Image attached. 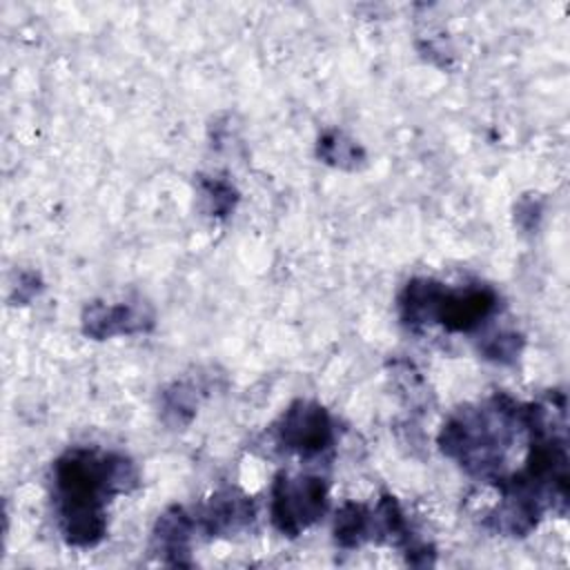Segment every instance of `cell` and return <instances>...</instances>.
<instances>
[{
  "instance_id": "6da1fadb",
  "label": "cell",
  "mask_w": 570,
  "mask_h": 570,
  "mask_svg": "<svg viewBox=\"0 0 570 570\" xmlns=\"http://www.w3.org/2000/svg\"><path fill=\"white\" fill-rule=\"evenodd\" d=\"M138 483V472L127 456L76 448L53 465V501L67 543L96 546L107 532L105 503Z\"/></svg>"
},
{
  "instance_id": "30bf717a",
  "label": "cell",
  "mask_w": 570,
  "mask_h": 570,
  "mask_svg": "<svg viewBox=\"0 0 570 570\" xmlns=\"http://www.w3.org/2000/svg\"><path fill=\"white\" fill-rule=\"evenodd\" d=\"M519 350H521V338L517 334H499L488 338V343L483 345V354L501 363L512 361L519 354Z\"/></svg>"
},
{
  "instance_id": "52a82bcc",
  "label": "cell",
  "mask_w": 570,
  "mask_h": 570,
  "mask_svg": "<svg viewBox=\"0 0 570 570\" xmlns=\"http://www.w3.org/2000/svg\"><path fill=\"white\" fill-rule=\"evenodd\" d=\"M82 323H85V334L94 338H105L114 334L140 332L147 325H151V316H145V312L127 303H120V305L94 303L87 307Z\"/></svg>"
},
{
  "instance_id": "8992f818",
  "label": "cell",
  "mask_w": 570,
  "mask_h": 570,
  "mask_svg": "<svg viewBox=\"0 0 570 570\" xmlns=\"http://www.w3.org/2000/svg\"><path fill=\"white\" fill-rule=\"evenodd\" d=\"M254 517L252 501L236 490L218 492L209 499V503L198 514V525L205 534L216 537L225 532H236L247 525Z\"/></svg>"
},
{
  "instance_id": "277c9868",
  "label": "cell",
  "mask_w": 570,
  "mask_h": 570,
  "mask_svg": "<svg viewBox=\"0 0 570 570\" xmlns=\"http://www.w3.org/2000/svg\"><path fill=\"white\" fill-rule=\"evenodd\" d=\"M276 441L287 452L301 456L323 454L334 441L332 419L318 403L296 401L276 423Z\"/></svg>"
},
{
  "instance_id": "5b68a950",
  "label": "cell",
  "mask_w": 570,
  "mask_h": 570,
  "mask_svg": "<svg viewBox=\"0 0 570 570\" xmlns=\"http://www.w3.org/2000/svg\"><path fill=\"white\" fill-rule=\"evenodd\" d=\"M194 530V514L174 505L158 517L151 534V548L169 566H189V541Z\"/></svg>"
},
{
  "instance_id": "3957f363",
  "label": "cell",
  "mask_w": 570,
  "mask_h": 570,
  "mask_svg": "<svg viewBox=\"0 0 570 570\" xmlns=\"http://www.w3.org/2000/svg\"><path fill=\"white\" fill-rule=\"evenodd\" d=\"M327 505V485L318 476H289L281 472L272 485V523L287 537H298L318 521Z\"/></svg>"
},
{
  "instance_id": "ba28073f",
  "label": "cell",
  "mask_w": 570,
  "mask_h": 570,
  "mask_svg": "<svg viewBox=\"0 0 570 570\" xmlns=\"http://www.w3.org/2000/svg\"><path fill=\"white\" fill-rule=\"evenodd\" d=\"M336 543L343 548H358L372 539V510L361 503H345L334 521Z\"/></svg>"
},
{
  "instance_id": "9c48e42d",
  "label": "cell",
  "mask_w": 570,
  "mask_h": 570,
  "mask_svg": "<svg viewBox=\"0 0 570 570\" xmlns=\"http://www.w3.org/2000/svg\"><path fill=\"white\" fill-rule=\"evenodd\" d=\"M318 156L336 165H343L345 160L354 163L358 156V147L352 140H343L341 134H327L318 140Z\"/></svg>"
},
{
  "instance_id": "8fae6325",
  "label": "cell",
  "mask_w": 570,
  "mask_h": 570,
  "mask_svg": "<svg viewBox=\"0 0 570 570\" xmlns=\"http://www.w3.org/2000/svg\"><path fill=\"white\" fill-rule=\"evenodd\" d=\"M203 189H205V198H209L214 203L212 212L216 214H225L232 203H234V189L227 185V183H220V180H205L203 183Z\"/></svg>"
},
{
  "instance_id": "7a4b0ae2",
  "label": "cell",
  "mask_w": 570,
  "mask_h": 570,
  "mask_svg": "<svg viewBox=\"0 0 570 570\" xmlns=\"http://www.w3.org/2000/svg\"><path fill=\"white\" fill-rule=\"evenodd\" d=\"M399 307L410 327L439 323L450 332H472L497 309V294L490 287L448 289L436 281L414 278L405 285Z\"/></svg>"
}]
</instances>
